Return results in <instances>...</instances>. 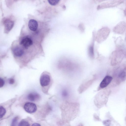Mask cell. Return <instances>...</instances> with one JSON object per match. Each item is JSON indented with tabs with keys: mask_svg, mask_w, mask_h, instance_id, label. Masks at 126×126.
I'll use <instances>...</instances> for the list:
<instances>
[{
	"mask_svg": "<svg viewBox=\"0 0 126 126\" xmlns=\"http://www.w3.org/2000/svg\"><path fill=\"white\" fill-rule=\"evenodd\" d=\"M125 56L124 50L121 48L117 49L112 53L111 56V64L115 65L120 63Z\"/></svg>",
	"mask_w": 126,
	"mask_h": 126,
	"instance_id": "6da1fadb",
	"label": "cell"
},
{
	"mask_svg": "<svg viewBox=\"0 0 126 126\" xmlns=\"http://www.w3.org/2000/svg\"><path fill=\"white\" fill-rule=\"evenodd\" d=\"M110 32V29L108 27L102 28L97 32L95 38V40L99 43L102 42L107 39Z\"/></svg>",
	"mask_w": 126,
	"mask_h": 126,
	"instance_id": "7a4b0ae2",
	"label": "cell"
},
{
	"mask_svg": "<svg viewBox=\"0 0 126 126\" xmlns=\"http://www.w3.org/2000/svg\"><path fill=\"white\" fill-rule=\"evenodd\" d=\"M115 81L117 84H120L124 81L126 78V66L118 68L114 74Z\"/></svg>",
	"mask_w": 126,
	"mask_h": 126,
	"instance_id": "3957f363",
	"label": "cell"
},
{
	"mask_svg": "<svg viewBox=\"0 0 126 126\" xmlns=\"http://www.w3.org/2000/svg\"><path fill=\"white\" fill-rule=\"evenodd\" d=\"M124 2L123 0H110L103 3L97 7L98 10L116 6Z\"/></svg>",
	"mask_w": 126,
	"mask_h": 126,
	"instance_id": "277c9868",
	"label": "cell"
},
{
	"mask_svg": "<svg viewBox=\"0 0 126 126\" xmlns=\"http://www.w3.org/2000/svg\"><path fill=\"white\" fill-rule=\"evenodd\" d=\"M126 29V23L124 21H121L118 23L114 28L113 32L115 33L122 34L124 33Z\"/></svg>",
	"mask_w": 126,
	"mask_h": 126,
	"instance_id": "5b68a950",
	"label": "cell"
},
{
	"mask_svg": "<svg viewBox=\"0 0 126 126\" xmlns=\"http://www.w3.org/2000/svg\"><path fill=\"white\" fill-rule=\"evenodd\" d=\"M24 108L25 110L29 113L34 112L37 109V106L35 104L30 102L26 103L24 105Z\"/></svg>",
	"mask_w": 126,
	"mask_h": 126,
	"instance_id": "8992f818",
	"label": "cell"
},
{
	"mask_svg": "<svg viewBox=\"0 0 126 126\" xmlns=\"http://www.w3.org/2000/svg\"><path fill=\"white\" fill-rule=\"evenodd\" d=\"M94 78L85 82L80 86L78 90L80 93L84 92L91 85L95 79Z\"/></svg>",
	"mask_w": 126,
	"mask_h": 126,
	"instance_id": "52a82bcc",
	"label": "cell"
},
{
	"mask_svg": "<svg viewBox=\"0 0 126 126\" xmlns=\"http://www.w3.org/2000/svg\"><path fill=\"white\" fill-rule=\"evenodd\" d=\"M112 80V77L109 75L106 76L100 83L99 89H103L106 87L111 82Z\"/></svg>",
	"mask_w": 126,
	"mask_h": 126,
	"instance_id": "ba28073f",
	"label": "cell"
},
{
	"mask_svg": "<svg viewBox=\"0 0 126 126\" xmlns=\"http://www.w3.org/2000/svg\"><path fill=\"white\" fill-rule=\"evenodd\" d=\"M50 78L49 76L47 74L42 75L40 79V83L42 87L48 85L50 82Z\"/></svg>",
	"mask_w": 126,
	"mask_h": 126,
	"instance_id": "9c48e42d",
	"label": "cell"
},
{
	"mask_svg": "<svg viewBox=\"0 0 126 126\" xmlns=\"http://www.w3.org/2000/svg\"><path fill=\"white\" fill-rule=\"evenodd\" d=\"M4 32L5 33H8L13 27L14 23L12 20L8 19H6L4 23Z\"/></svg>",
	"mask_w": 126,
	"mask_h": 126,
	"instance_id": "30bf717a",
	"label": "cell"
},
{
	"mask_svg": "<svg viewBox=\"0 0 126 126\" xmlns=\"http://www.w3.org/2000/svg\"><path fill=\"white\" fill-rule=\"evenodd\" d=\"M33 44L32 39L28 37H26L23 38L20 42V44L26 48H28Z\"/></svg>",
	"mask_w": 126,
	"mask_h": 126,
	"instance_id": "8fae6325",
	"label": "cell"
},
{
	"mask_svg": "<svg viewBox=\"0 0 126 126\" xmlns=\"http://www.w3.org/2000/svg\"><path fill=\"white\" fill-rule=\"evenodd\" d=\"M28 25L29 28L31 30L35 31L37 29L38 23L36 20L31 19L29 22Z\"/></svg>",
	"mask_w": 126,
	"mask_h": 126,
	"instance_id": "7c38bea8",
	"label": "cell"
},
{
	"mask_svg": "<svg viewBox=\"0 0 126 126\" xmlns=\"http://www.w3.org/2000/svg\"><path fill=\"white\" fill-rule=\"evenodd\" d=\"M13 51L14 54L17 57L21 56L24 53L23 50L22 48L18 47H16L14 48Z\"/></svg>",
	"mask_w": 126,
	"mask_h": 126,
	"instance_id": "4fadbf2b",
	"label": "cell"
},
{
	"mask_svg": "<svg viewBox=\"0 0 126 126\" xmlns=\"http://www.w3.org/2000/svg\"><path fill=\"white\" fill-rule=\"evenodd\" d=\"M94 37L93 38V41L91 44L88 47V52L89 56L92 59L94 58Z\"/></svg>",
	"mask_w": 126,
	"mask_h": 126,
	"instance_id": "5bb4252c",
	"label": "cell"
},
{
	"mask_svg": "<svg viewBox=\"0 0 126 126\" xmlns=\"http://www.w3.org/2000/svg\"><path fill=\"white\" fill-rule=\"evenodd\" d=\"M28 100L31 101H35L38 100L40 98L39 94L35 93H32L29 94L27 96Z\"/></svg>",
	"mask_w": 126,
	"mask_h": 126,
	"instance_id": "9a60e30c",
	"label": "cell"
},
{
	"mask_svg": "<svg viewBox=\"0 0 126 126\" xmlns=\"http://www.w3.org/2000/svg\"><path fill=\"white\" fill-rule=\"evenodd\" d=\"M6 112L5 109L2 106H0V118H1L5 115Z\"/></svg>",
	"mask_w": 126,
	"mask_h": 126,
	"instance_id": "2e32d148",
	"label": "cell"
},
{
	"mask_svg": "<svg viewBox=\"0 0 126 126\" xmlns=\"http://www.w3.org/2000/svg\"><path fill=\"white\" fill-rule=\"evenodd\" d=\"M18 126H30L29 123L25 120L21 121L19 123Z\"/></svg>",
	"mask_w": 126,
	"mask_h": 126,
	"instance_id": "e0dca14e",
	"label": "cell"
},
{
	"mask_svg": "<svg viewBox=\"0 0 126 126\" xmlns=\"http://www.w3.org/2000/svg\"><path fill=\"white\" fill-rule=\"evenodd\" d=\"M59 0H49L48 1L50 4L54 5L57 4L59 2Z\"/></svg>",
	"mask_w": 126,
	"mask_h": 126,
	"instance_id": "ac0fdd59",
	"label": "cell"
},
{
	"mask_svg": "<svg viewBox=\"0 0 126 126\" xmlns=\"http://www.w3.org/2000/svg\"><path fill=\"white\" fill-rule=\"evenodd\" d=\"M18 121V118L16 117L12 120L11 126H16Z\"/></svg>",
	"mask_w": 126,
	"mask_h": 126,
	"instance_id": "d6986e66",
	"label": "cell"
},
{
	"mask_svg": "<svg viewBox=\"0 0 126 126\" xmlns=\"http://www.w3.org/2000/svg\"><path fill=\"white\" fill-rule=\"evenodd\" d=\"M79 26V28L81 32H83L84 31L85 27L84 25L82 23L80 24Z\"/></svg>",
	"mask_w": 126,
	"mask_h": 126,
	"instance_id": "ffe728a7",
	"label": "cell"
},
{
	"mask_svg": "<svg viewBox=\"0 0 126 126\" xmlns=\"http://www.w3.org/2000/svg\"><path fill=\"white\" fill-rule=\"evenodd\" d=\"M4 82L3 80L0 78V88L2 87L4 85Z\"/></svg>",
	"mask_w": 126,
	"mask_h": 126,
	"instance_id": "44dd1931",
	"label": "cell"
},
{
	"mask_svg": "<svg viewBox=\"0 0 126 126\" xmlns=\"http://www.w3.org/2000/svg\"><path fill=\"white\" fill-rule=\"evenodd\" d=\"M62 94L63 97H66L68 94L66 90H64L62 92Z\"/></svg>",
	"mask_w": 126,
	"mask_h": 126,
	"instance_id": "7402d4cb",
	"label": "cell"
},
{
	"mask_svg": "<svg viewBox=\"0 0 126 126\" xmlns=\"http://www.w3.org/2000/svg\"><path fill=\"white\" fill-rule=\"evenodd\" d=\"M110 121L109 120H106L104 122V124L105 126H109L110 124Z\"/></svg>",
	"mask_w": 126,
	"mask_h": 126,
	"instance_id": "603a6c76",
	"label": "cell"
},
{
	"mask_svg": "<svg viewBox=\"0 0 126 126\" xmlns=\"http://www.w3.org/2000/svg\"><path fill=\"white\" fill-rule=\"evenodd\" d=\"M14 80L13 78L10 79L9 80V83L10 84H12L14 83Z\"/></svg>",
	"mask_w": 126,
	"mask_h": 126,
	"instance_id": "cb8c5ba5",
	"label": "cell"
},
{
	"mask_svg": "<svg viewBox=\"0 0 126 126\" xmlns=\"http://www.w3.org/2000/svg\"><path fill=\"white\" fill-rule=\"evenodd\" d=\"M32 126H41L39 124L34 123L32 125Z\"/></svg>",
	"mask_w": 126,
	"mask_h": 126,
	"instance_id": "d4e9b609",
	"label": "cell"
}]
</instances>
